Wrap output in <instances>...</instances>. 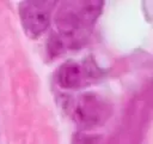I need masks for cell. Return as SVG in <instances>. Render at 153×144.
Instances as JSON below:
<instances>
[{"label":"cell","instance_id":"obj_1","mask_svg":"<svg viewBox=\"0 0 153 144\" xmlns=\"http://www.w3.org/2000/svg\"><path fill=\"white\" fill-rule=\"evenodd\" d=\"M103 1H63L55 14V31L47 41V50L59 56L66 50L84 47L103 10Z\"/></svg>","mask_w":153,"mask_h":144},{"label":"cell","instance_id":"obj_2","mask_svg":"<svg viewBox=\"0 0 153 144\" xmlns=\"http://www.w3.org/2000/svg\"><path fill=\"white\" fill-rule=\"evenodd\" d=\"M66 110L78 127L81 130H91L106 122L112 113V107L100 95L84 92L68 98Z\"/></svg>","mask_w":153,"mask_h":144},{"label":"cell","instance_id":"obj_3","mask_svg":"<svg viewBox=\"0 0 153 144\" xmlns=\"http://www.w3.org/2000/svg\"><path fill=\"white\" fill-rule=\"evenodd\" d=\"M105 76V70L87 56L81 61L68 60L63 62L56 73L57 84L66 90H76L93 83H97Z\"/></svg>","mask_w":153,"mask_h":144},{"label":"cell","instance_id":"obj_4","mask_svg":"<svg viewBox=\"0 0 153 144\" xmlns=\"http://www.w3.org/2000/svg\"><path fill=\"white\" fill-rule=\"evenodd\" d=\"M56 1L26 0L18 6V12L24 31L29 37L41 36L49 26Z\"/></svg>","mask_w":153,"mask_h":144}]
</instances>
